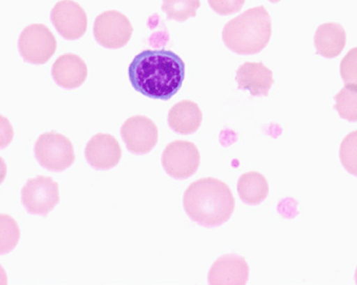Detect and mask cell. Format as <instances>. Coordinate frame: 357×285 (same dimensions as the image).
Returning a JSON list of instances; mask_svg holds the SVG:
<instances>
[{"instance_id": "obj_11", "label": "cell", "mask_w": 357, "mask_h": 285, "mask_svg": "<svg viewBox=\"0 0 357 285\" xmlns=\"http://www.w3.org/2000/svg\"><path fill=\"white\" fill-rule=\"evenodd\" d=\"M85 155L88 163L96 169H112L121 161L122 149L116 137L98 133L86 145Z\"/></svg>"}, {"instance_id": "obj_10", "label": "cell", "mask_w": 357, "mask_h": 285, "mask_svg": "<svg viewBox=\"0 0 357 285\" xmlns=\"http://www.w3.org/2000/svg\"><path fill=\"white\" fill-rule=\"evenodd\" d=\"M51 20L57 32L66 40H79L87 31V14L73 0L59 1L51 11Z\"/></svg>"}, {"instance_id": "obj_6", "label": "cell", "mask_w": 357, "mask_h": 285, "mask_svg": "<svg viewBox=\"0 0 357 285\" xmlns=\"http://www.w3.org/2000/svg\"><path fill=\"white\" fill-rule=\"evenodd\" d=\"M200 161L199 149L188 141H172L162 155L164 169L176 180H185L196 174Z\"/></svg>"}, {"instance_id": "obj_14", "label": "cell", "mask_w": 357, "mask_h": 285, "mask_svg": "<svg viewBox=\"0 0 357 285\" xmlns=\"http://www.w3.org/2000/svg\"><path fill=\"white\" fill-rule=\"evenodd\" d=\"M52 75L57 85L75 89L81 87L87 79V65L79 55L67 53L53 63Z\"/></svg>"}, {"instance_id": "obj_9", "label": "cell", "mask_w": 357, "mask_h": 285, "mask_svg": "<svg viewBox=\"0 0 357 285\" xmlns=\"http://www.w3.org/2000/svg\"><path fill=\"white\" fill-rule=\"evenodd\" d=\"M121 134L127 149L139 155L151 153L159 139L158 127L151 118L144 116L128 118L121 128Z\"/></svg>"}, {"instance_id": "obj_19", "label": "cell", "mask_w": 357, "mask_h": 285, "mask_svg": "<svg viewBox=\"0 0 357 285\" xmlns=\"http://www.w3.org/2000/svg\"><path fill=\"white\" fill-rule=\"evenodd\" d=\"M200 7V0H163L162 10L165 12L168 20L182 22L196 17Z\"/></svg>"}, {"instance_id": "obj_17", "label": "cell", "mask_w": 357, "mask_h": 285, "mask_svg": "<svg viewBox=\"0 0 357 285\" xmlns=\"http://www.w3.org/2000/svg\"><path fill=\"white\" fill-rule=\"evenodd\" d=\"M237 188L240 199L248 205H259L268 198L270 192V186L264 174L255 171L242 174Z\"/></svg>"}, {"instance_id": "obj_18", "label": "cell", "mask_w": 357, "mask_h": 285, "mask_svg": "<svg viewBox=\"0 0 357 285\" xmlns=\"http://www.w3.org/2000/svg\"><path fill=\"white\" fill-rule=\"evenodd\" d=\"M334 109L340 118L350 122H357V86L346 84L344 88L334 96Z\"/></svg>"}, {"instance_id": "obj_22", "label": "cell", "mask_w": 357, "mask_h": 285, "mask_svg": "<svg viewBox=\"0 0 357 285\" xmlns=\"http://www.w3.org/2000/svg\"><path fill=\"white\" fill-rule=\"evenodd\" d=\"M340 75L344 84L357 86V47L351 49L342 59Z\"/></svg>"}, {"instance_id": "obj_4", "label": "cell", "mask_w": 357, "mask_h": 285, "mask_svg": "<svg viewBox=\"0 0 357 285\" xmlns=\"http://www.w3.org/2000/svg\"><path fill=\"white\" fill-rule=\"evenodd\" d=\"M34 153L38 163L51 171H63L75 161L73 143L54 131L40 135L35 143Z\"/></svg>"}, {"instance_id": "obj_15", "label": "cell", "mask_w": 357, "mask_h": 285, "mask_svg": "<svg viewBox=\"0 0 357 285\" xmlns=\"http://www.w3.org/2000/svg\"><path fill=\"white\" fill-rule=\"evenodd\" d=\"M346 31L335 22L320 24L314 36V45L318 54L326 59L337 57L346 47Z\"/></svg>"}, {"instance_id": "obj_7", "label": "cell", "mask_w": 357, "mask_h": 285, "mask_svg": "<svg viewBox=\"0 0 357 285\" xmlns=\"http://www.w3.org/2000/svg\"><path fill=\"white\" fill-rule=\"evenodd\" d=\"M22 204L31 215L47 216L59 203V187L49 176L28 180L22 192Z\"/></svg>"}, {"instance_id": "obj_2", "label": "cell", "mask_w": 357, "mask_h": 285, "mask_svg": "<svg viewBox=\"0 0 357 285\" xmlns=\"http://www.w3.org/2000/svg\"><path fill=\"white\" fill-rule=\"evenodd\" d=\"M235 204L231 188L215 178L198 180L184 192L186 213L205 227L220 226L227 222L233 216Z\"/></svg>"}, {"instance_id": "obj_23", "label": "cell", "mask_w": 357, "mask_h": 285, "mask_svg": "<svg viewBox=\"0 0 357 285\" xmlns=\"http://www.w3.org/2000/svg\"><path fill=\"white\" fill-rule=\"evenodd\" d=\"M211 9L220 15L238 13L243 8L245 0H208Z\"/></svg>"}, {"instance_id": "obj_24", "label": "cell", "mask_w": 357, "mask_h": 285, "mask_svg": "<svg viewBox=\"0 0 357 285\" xmlns=\"http://www.w3.org/2000/svg\"><path fill=\"white\" fill-rule=\"evenodd\" d=\"M268 1H270V3H279V1H280V0H268Z\"/></svg>"}, {"instance_id": "obj_21", "label": "cell", "mask_w": 357, "mask_h": 285, "mask_svg": "<svg viewBox=\"0 0 357 285\" xmlns=\"http://www.w3.org/2000/svg\"><path fill=\"white\" fill-rule=\"evenodd\" d=\"M20 239L17 224L9 216H1V254L12 251Z\"/></svg>"}, {"instance_id": "obj_20", "label": "cell", "mask_w": 357, "mask_h": 285, "mask_svg": "<svg viewBox=\"0 0 357 285\" xmlns=\"http://www.w3.org/2000/svg\"><path fill=\"white\" fill-rule=\"evenodd\" d=\"M340 157L344 169L357 176V130L349 133L342 141Z\"/></svg>"}, {"instance_id": "obj_25", "label": "cell", "mask_w": 357, "mask_h": 285, "mask_svg": "<svg viewBox=\"0 0 357 285\" xmlns=\"http://www.w3.org/2000/svg\"><path fill=\"white\" fill-rule=\"evenodd\" d=\"M355 279H356V283H357V268H356V272H355Z\"/></svg>"}, {"instance_id": "obj_1", "label": "cell", "mask_w": 357, "mask_h": 285, "mask_svg": "<svg viewBox=\"0 0 357 285\" xmlns=\"http://www.w3.org/2000/svg\"><path fill=\"white\" fill-rule=\"evenodd\" d=\"M128 75L139 93L153 100H168L181 89L185 63L172 51H142L131 61Z\"/></svg>"}, {"instance_id": "obj_16", "label": "cell", "mask_w": 357, "mask_h": 285, "mask_svg": "<svg viewBox=\"0 0 357 285\" xmlns=\"http://www.w3.org/2000/svg\"><path fill=\"white\" fill-rule=\"evenodd\" d=\"M203 114L200 107L192 100H182L172 107L168 114L170 128L181 134H190L200 128Z\"/></svg>"}, {"instance_id": "obj_8", "label": "cell", "mask_w": 357, "mask_h": 285, "mask_svg": "<svg viewBox=\"0 0 357 285\" xmlns=\"http://www.w3.org/2000/svg\"><path fill=\"white\" fill-rule=\"evenodd\" d=\"M94 38L100 46L119 49L126 46L132 36L133 28L128 18L119 11H106L94 22Z\"/></svg>"}, {"instance_id": "obj_12", "label": "cell", "mask_w": 357, "mask_h": 285, "mask_svg": "<svg viewBox=\"0 0 357 285\" xmlns=\"http://www.w3.org/2000/svg\"><path fill=\"white\" fill-rule=\"evenodd\" d=\"M248 262L235 254L222 256L213 264L208 272L211 285H244L248 279Z\"/></svg>"}, {"instance_id": "obj_3", "label": "cell", "mask_w": 357, "mask_h": 285, "mask_svg": "<svg viewBox=\"0 0 357 285\" xmlns=\"http://www.w3.org/2000/svg\"><path fill=\"white\" fill-rule=\"evenodd\" d=\"M272 36V20L264 6L252 8L229 20L223 28L225 46L240 55L261 52Z\"/></svg>"}, {"instance_id": "obj_5", "label": "cell", "mask_w": 357, "mask_h": 285, "mask_svg": "<svg viewBox=\"0 0 357 285\" xmlns=\"http://www.w3.org/2000/svg\"><path fill=\"white\" fill-rule=\"evenodd\" d=\"M20 54L24 61L35 65L48 63L56 51V38L45 24H34L26 26L20 34Z\"/></svg>"}, {"instance_id": "obj_13", "label": "cell", "mask_w": 357, "mask_h": 285, "mask_svg": "<svg viewBox=\"0 0 357 285\" xmlns=\"http://www.w3.org/2000/svg\"><path fill=\"white\" fill-rule=\"evenodd\" d=\"M239 89L248 90L254 96H268L274 79L273 72L262 63H242L236 75Z\"/></svg>"}]
</instances>
